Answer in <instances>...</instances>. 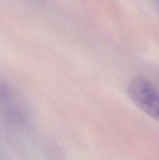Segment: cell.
Here are the masks:
<instances>
[{"mask_svg": "<svg viewBox=\"0 0 159 160\" xmlns=\"http://www.w3.org/2000/svg\"><path fill=\"white\" fill-rule=\"evenodd\" d=\"M127 92L139 109L159 122V92L148 81L133 80L128 85Z\"/></svg>", "mask_w": 159, "mask_h": 160, "instance_id": "obj_1", "label": "cell"}]
</instances>
